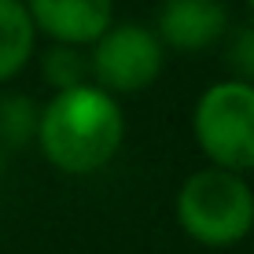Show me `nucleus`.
Here are the masks:
<instances>
[{"instance_id": "f03ea898", "label": "nucleus", "mask_w": 254, "mask_h": 254, "mask_svg": "<svg viewBox=\"0 0 254 254\" xmlns=\"http://www.w3.org/2000/svg\"><path fill=\"white\" fill-rule=\"evenodd\" d=\"M173 217L199 247H236L254 232V188L243 173L206 166L181 181Z\"/></svg>"}, {"instance_id": "9d476101", "label": "nucleus", "mask_w": 254, "mask_h": 254, "mask_svg": "<svg viewBox=\"0 0 254 254\" xmlns=\"http://www.w3.org/2000/svg\"><path fill=\"white\" fill-rule=\"evenodd\" d=\"M229 63H232V70H236L240 81L254 85V22L232 33V41H229Z\"/></svg>"}, {"instance_id": "9b49d317", "label": "nucleus", "mask_w": 254, "mask_h": 254, "mask_svg": "<svg viewBox=\"0 0 254 254\" xmlns=\"http://www.w3.org/2000/svg\"><path fill=\"white\" fill-rule=\"evenodd\" d=\"M247 7H251V15H254V0H247Z\"/></svg>"}, {"instance_id": "7ed1b4c3", "label": "nucleus", "mask_w": 254, "mask_h": 254, "mask_svg": "<svg viewBox=\"0 0 254 254\" xmlns=\"http://www.w3.org/2000/svg\"><path fill=\"white\" fill-rule=\"evenodd\" d=\"M191 136L210 166L254 173V85L229 77L203 89L191 107Z\"/></svg>"}, {"instance_id": "6e6552de", "label": "nucleus", "mask_w": 254, "mask_h": 254, "mask_svg": "<svg viewBox=\"0 0 254 254\" xmlns=\"http://www.w3.org/2000/svg\"><path fill=\"white\" fill-rule=\"evenodd\" d=\"M37 103L30 96H4L0 100V147L15 151L26 147L37 133Z\"/></svg>"}, {"instance_id": "f257e3e1", "label": "nucleus", "mask_w": 254, "mask_h": 254, "mask_svg": "<svg viewBox=\"0 0 254 254\" xmlns=\"http://www.w3.org/2000/svg\"><path fill=\"white\" fill-rule=\"evenodd\" d=\"M37 140L48 166L66 177H92L111 166L126 140V115L118 96L92 81L59 89L37 111Z\"/></svg>"}, {"instance_id": "0eeeda50", "label": "nucleus", "mask_w": 254, "mask_h": 254, "mask_svg": "<svg viewBox=\"0 0 254 254\" xmlns=\"http://www.w3.org/2000/svg\"><path fill=\"white\" fill-rule=\"evenodd\" d=\"M33 48H37V30L22 0H0V85L30 66Z\"/></svg>"}, {"instance_id": "423d86ee", "label": "nucleus", "mask_w": 254, "mask_h": 254, "mask_svg": "<svg viewBox=\"0 0 254 254\" xmlns=\"http://www.w3.org/2000/svg\"><path fill=\"white\" fill-rule=\"evenodd\" d=\"M155 33L162 48L195 56L214 48L229 33V7L221 0H162Z\"/></svg>"}, {"instance_id": "1a4fd4ad", "label": "nucleus", "mask_w": 254, "mask_h": 254, "mask_svg": "<svg viewBox=\"0 0 254 254\" xmlns=\"http://www.w3.org/2000/svg\"><path fill=\"white\" fill-rule=\"evenodd\" d=\"M41 74L52 89H70V85L89 81V56H81V48L74 45H52L41 59Z\"/></svg>"}, {"instance_id": "39448f33", "label": "nucleus", "mask_w": 254, "mask_h": 254, "mask_svg": "<svg viewBox=\"0 0 254 254\" xmlns=\"http://www.w3.org/2000/svg\"><path fill=\"white\" fill-rule=\"evenodd\" d=\"M22 7L52 45L89 48L115 22V0H22Z\"/></svg>"}, {"instance_id": "20e7f679", "label": "nucleus", "mask_w": 254, "mask_h": 254, "mask_svg": "<svg viewBox=\"0 0 254 254\" xmlns=\"http://www.w3.org/2000/svg\"><path fill=\"white\" fill-rule=\"evenodd\" d=\"M89 77L111 96H133L159 81L166 48L144 22H111L89 45Z\"/></svg>"}]
</instances>
